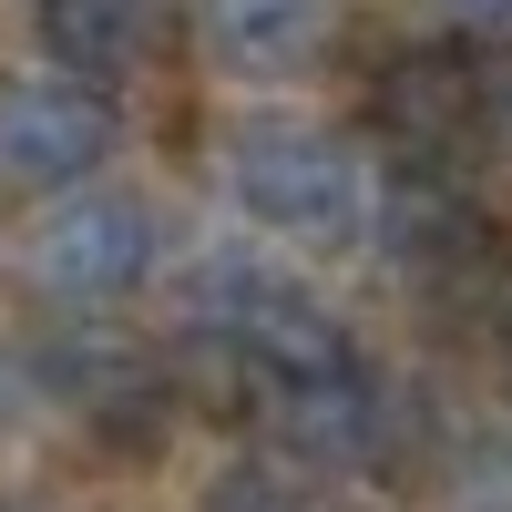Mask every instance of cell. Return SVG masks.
Segmentation results:
<instances>
[{
    "label": "cell",
    "mask_w": 512,
    "mask_h": 512,
    "mask_svg": "<svg viewBox=\"0 0 512 512\" xmlns=\"http://www.w3.org/2000/svg\"><path fill=\"white\" fill-rule=\"evenodd\" d=\"M154 216L134 195H113V185H62V205L31 226V246H21V267H31V287L41 297H62V308H113V297H134L144 277H154Z\"/></svg>",
    "instance_id": "3"
},
{
    "label": "cell",
    "mask_w": 512,
    "mask_h": 512,
    "mask_svg": "<svg viewBox=\"0 0 512 512\" xmlns=\"http://www.w3.org/2000/svg\"><path fill=\"white\" fill-rule=\"evenodd\" d=\"M379 236H390L410 287H472L492 267V226H482L472 185H461V164H400L390 205H379Z\"/></svg>",
    "instance_id": "7"
},
{
    "label": "cell",
    "mask_w": 512,
    "mask_h": 512,
    "mask_svg": "<svg viewBox=\"0 0 512 512\" xmlns=\"http://www.w3.org/2000/svg\"><path fill=\"white\" fill-rule=\"evenodd\" d=\"M369 113H379V134L400 144V164H461L492 134V82L461 52H400L379 72Z\"/></svg>",
    "instance_id": "6"
},
{
    "label": "cell",
    "mask_w": 512,
    "mask_h": 512,
    "mask_svg": "<svg viewBox=\"0 0 512 512\" xmlns=\"http://www.w3.org/2000/svg\"><path fill=\"white\" fill-rule=\"evenodd\" d=\"M41 52L72 82H113L154 52V0H41Z\"/></svg>",
    "instance_id": "9"
},
{
    "label": "cell",
    "mask_w": 512,
    "mask_h": 512,
    "mask_svg": "<svg viewBox=\"0 0 512 512\" xmlns=\"http://www.w3.org/2000/svg\"><path fill=\"white\" fill-rule=\"evenodd\" d=\"M441 11L472 52H512V0H441Z\"/></svg>",
    "instance_id": "12"
},
{
    "label": "cell",
    "mask_w": 512,
    "mask_h": 512,
    "mask_svg": "<svg viewBox=\"0 0 512 512\" xmlns=\"http://www.w3.org/2000/svg\"><path fill=\"white\" fill-rule=\"evenodd\" d=\"M216 164H226L236 216L267 226V236L338 246V236H359V216H369V175H359V154L338 144L328 123H308V113H246V123H226Z\"/></svg>",
    "instance_id": "1"
},
{
    "label": "cell",
    "mask_w": 512,
    "mask_h": 512,
    "mask_svg": "<svg viewBox=\"0 0 512 512\" xmlns=\"http://www.w3.org/2000/svg\"><path fill=\"white\" fill-rule=\"evenodd\" d=\"M123 144V113L103 82H72V72H41L0 93V185L11 195H62L82 185L93 164H113Z\"/></svg>",
    "instance_id": "4"
},
{
    "label": "cell",
    "mask_w": 512,
    "mask_h": 512,
    "mask_svg": "<svg viewBox=\"0 0 512 512\" xmlns=\"http://www.w3.org/2000/svg\"><path fill=\"white\" fill-rule=\"evenodd\" d=\"M267 420L277 441L308 461V472H379L400 441V410L390 390L349 359V369H318V379H267Z\"/></svg>",
    "instance_id": "5"
},
{
    "label": "cell",
    "mask_w": 512,
    "mask_h": 512,
    "mask_svg": "<svg viewBox=\"0 0 512 512\" xmlns=\"http://www.w3.org/2000/svg\"><path fill=\"white\" fill-rule=\"evenodd\" d=\"M185 297H195V328H216L256 379H318V369H349V359H359L328 297H318L308 277L267 267V256H246V246L205 256Z\"/></svg>",
    "instance_id": "2"
},
{
    "label": "cell",
    "mask_w": 512,
    "mask_h": 512,
    "mask_svg": "<svg viewBox=\"0 0 512 512\" xmlns=\"http://www.w3.org/2000/svg\"><path fill=\"white\" fill-rule=\"evenodd\" d=\"M195 512H318V502L297 492L287 472H256V461H236V472H216V492H205Z\"/></svg>",
    "instance_id": "11"
},
{
    "label": "cell",
    "mask_w": 512,
    "mask_h": 512,
    "mask_svg": "<svg viewBox=\"0 0 512 512\" xmlns=\"http://www.w3.org/2000/svg\"><path fill=\"white\" fill-rule=\"evenodd\" d=\"M52 369H62V390L93 410L103 431H134V420H154V359L123 349V338H82V349H62Z\"/></svg>",
    "instance_id": "10"
},
{
    "label": "cell",
    "mask_w": 512,
    "mask_h": 512,
    "mask_svg": "<svg viewBox=\"0 0 512 512\" xmlns=\"http://www.w3.org/2000/svg\"><path fill=\"white\" fill-rule=\"evenodd\" d=\"M195 31L226 72H308L328 41V0H195Z\"/></svg>",
    "instance_id": "8"
}]
</instances>
